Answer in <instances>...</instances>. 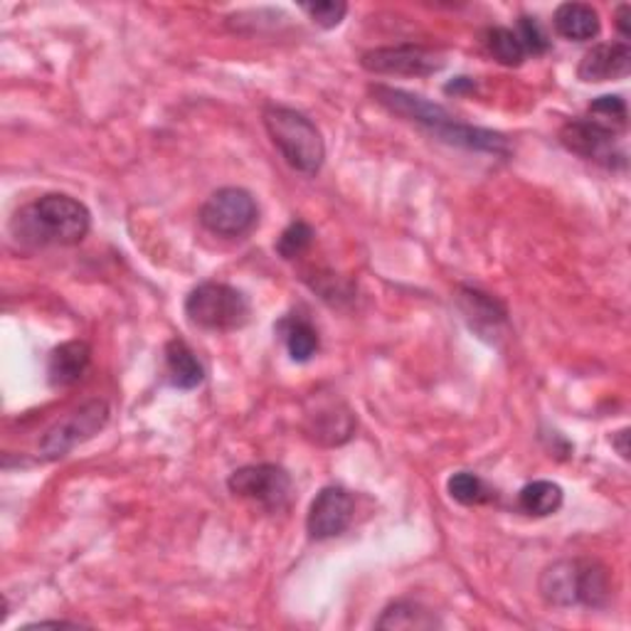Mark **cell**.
<instances>
[{"mask_svg": "<svg viewBox=\"0 0 631 631\" xmlns=\"http://www.w3.org/2000/svg\"><path fill=\"white\" fill-rule=\"evenodd\" d=\"M166 373L170 385L178 390H195L205 380V370L200 365L193 350L185 340H168L166 346Z\"/></svg>", "mask_w": 631, "mask_h": 631, "instance_id": "cell-16", "label": "cell"}, {"mask_svg": "<svg viewBox=\"0 0 631 631\" xmlns=\"http://www.w3.org/2000/svg\"><path fill=\"white\" fill-rule=\"evenodd\" d=\"M10 227L18 243L72 247L82 243L92 229V213L72 195L47 193L20 210Z\"/></svg>", "mask_w": 631, "mask_h": 631, "instance_id": "cell-2", "label": "cell"}, {"mask_svg": "<svg viewBox=\"0 0 631 631\" xmlns=\"http://www.w3.org/2000/svg\"><path fill=\"white\" fill-rule=\"evenodd\" d=\"M356 500L340 486L320 488L312 500L306 516V530L314 540H328L340 533H346L348 526L353 523Z\"/></svg>", "mask_w": 631, "mask_h": 631, "instance_id": "cell-9", "label": "cell"}, {"mask_svg": "<svg viewBox=\"0 0 631 631\" xmlns=\"http://www.w3.org/2000/svg\"><path fill=\"white\" fill-rule=\"evenodd\" d=\"M306 437L316 444L338 447L356 432V415L336 397H316V405L306 409Z\"/></svg>", "mask_w": 631, "mask_h": 631, "instance_id": "cell-10", "label": "cell"}, {"mask_svg": "<svg viewBox=\"0 0 631 631\" xmlns=\"http://www.w3.org/2000/svg\"><path fill=\"white\" fill-rule=\"evenodd\" d=\"M447 491H449V496H452L457 504H462V506H474V504H481V500L488 498V491L484 486V481H481L472 472H457L454 476H449Z\"/></svg>", "mask_w": 631, "mask_h": 631, "instance_id": "cell-24", "label": "cell"}, {"mask_svg": "<svg viewBox=\"0 0 631 631\" xmlns=\"http://www.w3.org/2000/svg\"><path fill=\"white\" fill-rule=\"evenodd\" d=\"M373 97L380 106H385L390 114H397L407 119V122H415L427 132H432L439 142H447L452 146L469 148V151H484L494 156H506L508 154V142L506 136H500L496 132H488V128L469 126L464 122H459L457 116L447 112L444 106L427 102V99L409 94L405 89L375 84Z\"/></svg>", "mask_w": 631, "mask_h": 631, "instance_id": "cell-1", "label": "cell"}, {"mask_svg": "<svg viewBox=\"0 0 631 631\" xmlns=\"http://www.w3.org/2000/svg\"><path fill=\"white\" fill-rule=\"evenodd\" d=\"M89 360H92V348L84 340H67L49 353L47 378L53 387H69L87 373Z\"/></svg>", "mask_w": 631, "mask_h": 631, "instance_id": "cell-13", "label": "cell"}, {"mask_svg": "<svg viewBox=\"0 0 631 631\" xmlns=\"http://www.w3.org/2000/svg\"><path fill=\"white\" fill-rule=\"evenodd\" d=\"M314 243V229L308 227L304 219H296V223L289 225L282 235L277 239V252L284 259H296L302 257L308 247Z\"/></svg>", "mask_w": 631, "mask_h": 631, "instance_id": "cell-25", "label": "cell"}, {"mask_svg": "<svg viewBox=\"0 0 631 631\" xmlns=\"http://www.w3.org/2000/svg\"><path fill=\"white\" fill-rule=\"evenodd\" d=\"M629 429H622V432H617L612 437V444L617 447V452L622 454V459H629Z\"/></svg>", "mask_w": 631, "mask_h": 631, "instance_id": "cell-29", "label": "cell"}, {"mask_svg": "<svg viewBox=\"0 0 631 631\" xmlns=\"http://www.w3.org/2000/svg\"><path fill=\"white\" fill-rule=\"evenodd\" d=\"M540 595L553 607L577 605V560H560L540 575Z\"/></svg>", "mask_w": 631, "mask_h": 631, "instance_id": "cell-15", "label": "cell"}, {"mask_svg": "<svg viewBox=\"0 0 631 631\" xmlns=\"http://www.w3.org/2000/svg\"><path fill=\"white\" fill-rule=\"evenodd\" d=\"M259 207L245 188H219L200 207V223L217 237H243L257 225Z\"/></svg>", "mask_w": 631, "mask_h": 631, "instance_id": "cell-6", "label": "cell"}, {"mask_svg": "<svg viewBox=\"0 0 631 631\" xmlns=\"http://www.w3.org/2000/svg\"><path fill=\"white\" fill-rule=\"evenodd\" d=\"M589 119H595L597 124L612 128L615 134L624 132L627 119H629L627 102L622 97H612V94L599 97L593 104H589Z\"/></svg>", "mask_w": 631, "mask_h": 631, "instance_id": "cell-22", "label": "cell"}, {"mask_svg": "<svg viewBox=\"0 0 631 631\" xmlns=\"http://www.w3.org/2000/svg\"><path fill=\"white\" fill-rule=\"evenodd\" d=\"M262 119L269 138L286 164L298 173L316 176L326 160V144L312 119L282 104H269Z\"/></svg>", "mask_w": 631, "mask_h": 631, "instance_id": "cell-3", "label": "cell"}, {"mask_svg": "<svg viewBox=\"0 0 631 631\" xmlns=\"http://www.w3.org/2000/svg\"><path fill=\"white\" fill-rule=\"evenodd\" d=\"M109 422V405L104 399H89V403L79 405L67 417L59 419L47 429L43 442H40V454L49 462L67 457L79 444L89 442L97 437Z\"/></svg>", "mask_w": 631, "mask_h": 631, "instance_id": "cell-5", "label": "cell"}, {"mask_svg": "<svg viewBox=\"0 0 631 631\" xmlns=\"http://www.w3.org/2000/svg\"><path fill=\"white\" fill-rule=\"evenodd\" d=\"M560 144H563L567 151H573L575 156L612 166L617 134L612 132V128L597 124L595 119L579 116L560 128Z\"/></svg>", "mask_w": 631, "mask_h": 631, "instance_id": "cell-11", "label": "cell"}, {"mask_svg": "<svg viewBox=\"0 0 631 631\" xmlns=\"http://www.w3.org/2000/svg\"><path fill=\"white\" fill-rule=\"evenodd\" d=\"M516 35L520 37V43H523L526 55H543L545 49L550 47L548 37H545L543 30H540L536 18H526V15L520 18Z\"/></svg>", "mask_w": 631, "mask_h": 631, "instance_id": "cell-27", "label": "cell"}, {"mask_svg": "<svg viewBox=\"0 0 631 631\" xmlns=\"http://www.w3.org/2000/svg\"><path fill=\"white\" fill-rule=\"evenodd\" d=\"M378 629H437L442 627L435 612H429L427 607L419 602H409V599H399L385 607V612L380 615L375 622Z\"/></svg>", "mask_w": 631, "mask_h": 631, "instance_id": "cell-18", "label": "cell"}, {"mask_svg": "<svg viewBox=\"0 0 631 631\" xmlns=\"http://www.w3.org/2000/svg\"><path fill=\"white\" fill-rule=\"evenodd\" d=\"M462 306L469 318H476V324L478 320H484L488 326H496L506 320V308L500 306L496 298L481 294L476 289H466V296H462Z\"/></svg>", "mask_w": 631, "mask_h": 631, "instance_id": "cell-23", "label": "cell"}, {"mask_svg": "<svg viewBox=\"0 0 631 631\" xmlns=\"http://www.w3.org/2000/svg\"><path fill=\"white\" fill-rule=\"evenodd\" d=\"M185 316L193 326L205 330H237L252 316L249 298L239 289L223 282L198 284L185 298Z\"/></svg>", "mask_w": 631, "mask_h": 631, "instance_id": "cell-4", "label": "cell"}, {"mask_svg": "<svg viewBox=\"0 0 631 631\" xmlns=\"http://www.w3.org/2000/svg\"><path fill=\"white\" fill-rule=\"evenodd\" d=\"M555 33L573 43H587L599 35V13L587 3H563L553 15Z\"/></svg>", "mask_w": 631, "mask_h": 631, "instance_id": "cell-14", "label": "cell"}, {"mask_svg": "<svg viewBox=\"0 0 631 631\" xmlns=\"http://www.w3.org/2000/svg\"><path fill=\"white\" fill-rule=\"evenodd\" d=\"M302 10L314 20L318 27L330 30L343 23L348 5L340 3V0H320V3H304Z\"/></svg>", "mask_w": 631, "mask_h": 631, "instance_id": "cell-26", "label": "cell"}, {"mask_svg": "<svg viewBox=\"0 0 631 631\" xmlns=\"http://www.w3.org/2000/svg\"><path fill=\"white\" fill-rule=\"evenodd\" d=\"M227 488L233 491L235 496L252 500V504L262 506L264 510H282L292 500V476L286 474V469L277 464H252L243 466L233 472V476L227 478Z\"/></svg>", "mask_w": 631, "mask_h": 631, "instance_id": "cell-7", "label": "cell"}, {"mask_svg": "<svg viewBox=\"0 0 631 631\" xmlns=\"http://www.w3.org/2000/svg\"><path fill=\"white\" fill-rule=\"evenodd\" d=\"M612 599V583L602 563L597 560H577V605L607 607Z\"/></svg>", "mask_w": 631, "mask_h": 631, "instance_id": "cell-17", "label": "cell"}, {"mask_svg": "<svg viewBox=\"0 0 631 631\" xmlns=\"http://www.w3.org/2000/svg\"><path fill=\"white\" fill-rule=\"evenodd\" d=\"M563 488L553 484V481H533V484L520 488L518 504L528 516L545 518L557 514L560 506H563Z\"/></svg>", "mask_w": 631, "mask_h": 631, "instance_id": "cell-20", "label": "cell"}, {"mask_svg": "<svg viewBox=\"0 0 631 631\" xmlns=\"http://www.w3.org/2000/svg\"><path fill=\"white\" fill-rule=\"evenodd\" d=\"M484 47L504 67H518L526 59V47L510 27H488L484 33Z\"/></svg>", "mask_w": 631, "mask_h": 631, "instance_id": "cell-21", "label": "cell"}, {"mask_svg": "<svg viewBox=\"0 0 631 631\" xmlns=\"http://www.w3.org/2000/svg\"><path fill=\"white\" fill-rule=\"evenodd\" d=\"M277 328L284 338V346L289 350V356H292V360H296V363H308V360L316 356L318 334L306 318L286 316L284 320H279Z\"/></svg>", "mask_w": 631, "mask_h": 631, "instance_id": "cell-19", "label": "cell"}, {"mask_svg": "<svg viewBox=\"0 0 631 631\" xmlns=\"http://www.w3.org/2000/svg\"><path fill=\"white\" fill-rule=\"evenodd\" d=\"M629 18H631V8L624 3V5H619L617 8V30H619V35H622L624 40L631 37V25H629Z\"/></svg>", "mask_w": 631, "mask_h": 631, "instance_id": "cell-28", "label": "cell"}, {"mask_svg": "<svg viewBox=\"0 0 631 631\" xmlns=\"http://www.w3.org/2000/svg\"><path fill=\"white\" fill-rule=\"evenodd\" d=\"M360 65L370 75H399V77H427L444 67L442 55L422 45H395L375 47L360 57Z\"/></svg>", "mask_w": 631, "mask_h": 631, "instance_id": "cell-8", "label": "cell"}, {"mask_svg": "<svg viewBox=\"0 0 631 631\" xmlns=\"http://www.w3.org/2000/svg\"><path fill=\"white\" fill-rule=\"evenodd\" d=\"M631 72V49L627 43H599L587 49L577 65L583 82H609L624 79Z\"/></svg>", "mask_w": 631, "mask_h": 631, "instance_id": "cell-12", "label": "cell"}]
</instances>
